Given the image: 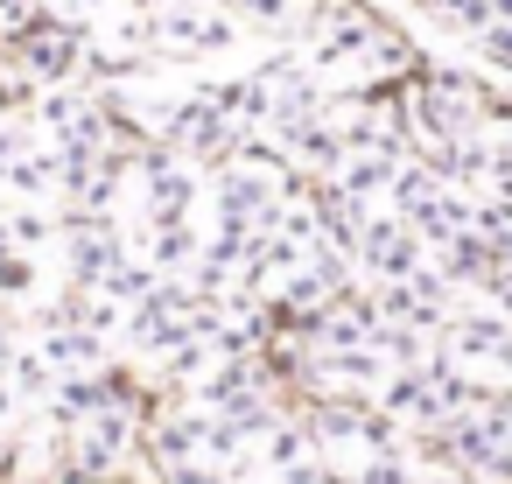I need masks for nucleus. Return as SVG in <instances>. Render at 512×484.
I'll return each instance as SVG.
<instances>
[{"mask_svg": "<svg viewBox=\"0 0 512 484\" xmlns=\"http://www.w3.org/2000/svg\"><path fill=\"white\" fill-rule=\"evenodd\" d=\"M64 239H71V288H99L127 260V239H120V225L106 211H71Z\"/></svg>", "mask_w": 512, "mask_h": 484, "instance_id": "nucleus-1", "label": "nucleus"}, {"mask_svg": "<svg viewBox=\"0 0 512 484\" xmlns=\"http://www.w3.org/2000/svg\"><path fill=\"white\" fill-rule=\"evenodd\" d=\"M50 232H57V218H50V211H8V239H15L22 253H29V246H43Z\"/></svg>", "mask_w": 512, "mask_h": 484, "instance_id": "nucleus-2", "label": "nucleus"}]
</instances>
